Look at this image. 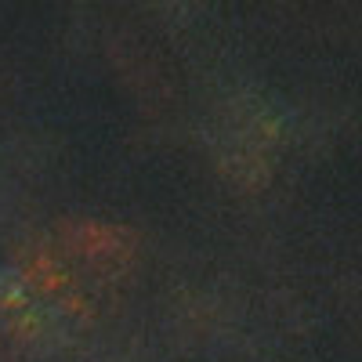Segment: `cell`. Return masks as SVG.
I'll return each instance as SVG.
<instances>
[]
</instances>
